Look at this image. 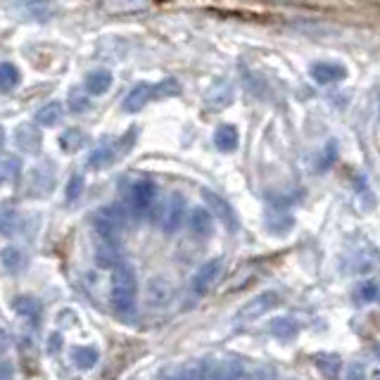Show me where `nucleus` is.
<instances>
[{
	"mask_svg": "<svg viewBox=\"0 0 380 380\" xmlns=\"http://www.w3.org/2000/svg\"><path fill=\"white\" fill-rule=\"evenodd\" d=\"M17 12L22 14L24 19H29V22L45 24L58 14V5H55L53 0H19Z\"/></svg>",
	"mask_w": 380,
	"mask_h": 380,
	"instance_id": "obj_9",
	"label": "nucleus"
},
{
	"mask_svg": "<svg viewBox=\"0 0 380 380\" xmlns=\"http://www.w3.org/2000/svg\"><path fill=\"white\" fill-rule=\"evenodd\" d=\"M19 84V69L12 62H0V93H8Z\"/></svg>",
	"mask_w": 380,
	"mask_h": 380,
	"instance_id": "obj_25",
	"label": "nucleus"
},
{
	"mask_svg": "<svg viewBox=\"0 0 380 380\" xmlns=\"http://www.w3.org/2000/svg\"><path fill=\"white\" fill-rule=\"evenodd\" d=\"M71 359H74V364L79 368H91V366H95V361H97V349L95 347H76L74 354H71Z\"/></svg>",
	"mask_w": 380,
	"mask_h": 380,
	"instance_id": "obj_27",
	"label": "nucleus"
},
{
	"mask_svg": "<svg viewBox=\"0 0 380 380\" xmlns=\"http://www.w3.org/2000/svg\"><path fill=\"white\" fill-rule=\"evenodd\" d=\"M126 195V209L131 214H147L157 200V186L150 178H136L124 190Z\"/></svg>",
	"mask_w": 380,
	"mask_h": 380,
	"instance_id": "obj_4",
	"label": "nucleus"
},
{
	"mask_svg": "<svg viewBox=\"0 0 380 380\" xmlns=\"http://www.w3.org/2000/svg\"><path fill=\"white\" fill-rule=\"evenodd\" d=\"M60 145H62L64 152H76L86 145V133L81 128H67V131L60 136Z\"/></svg>",
	"mask_w": 380,
	"mask_h": 380,
	"instance_id": "obj_24",
	"label": "nucleus"
},
{
	"mask_svg": "<svg viewBox=\"0 0 380 380\" xmlns=\"http://www.w3.org/2000/svg\"><path fill=\"white\" fill-rule=\"evenodd\" d=\"M219 274H222V259H212L207 264L200 266V271L193 278V292L195 295H207L209 287L217 283Z\"/></svg>",
	"mask_w": 380,
	"mask_h": 380,
	"instance_id": "obj_10",
	"label": "nucleus"
},
{
	"mask_svg": "<svg viewBox=\"0 0 380 380\" xmlns=\"http://www.w3.org/2000/svg\"><path fill=\"white\" fill-rule=\"evenodd\" d=\"M188 226H190V230L198 235V238H207V235H212V230H214V217L207 212V209L198 207V209L190 212Z\"/></svg>",
	"mask_w": 380,
	"mask_h": 380,
	"instance_id": "obj_15",
	"label": "nucleus"
},
{
	"mask_svg": "<svg viewBox=\"0 0 380 380\" xmlns=\"http://www.w3.org/2000/svg\"><path fill=\"white\" fill-rule=\"evenodd\" d=\"M238 366L222 361H195L176 371L171 380H235Z\"/></svg>",
	"mask_w": 380,
	"mask_h": 380,
	"instance_id": "obj_3",
	"label": "nucleus"
},
{
	"mask_svg": "<svg viewBox=\"0 0 380 380\" xmlns=\"http://www.w3.org/2000/svg\"><path fill=\"white\" fill-rule=\"evenodd\" d=\"M309 74H311V79H314L316 84L328 86V84H337V81L345 79L347 69L342 64H337V62H316V64H311Z\"/></svg>",
	"mask_w": 380,
	"mask_h": 380,
	"instance_id": "obj_11",
	"label": "nucleus"
},
{
	"mask_svg": "<svg viewBox=\"0 0 380 380\" xmlns=\"http://www.w3.org/2000/svg\"><path fill=\"white\" fill-rule=\"evenodd\" d=\"M345 380H364V368H361V364H352V366H349V373H347Z\"/></svg>",
	"mask_w": 380,
	"mask_h": 380,
	"instance_id": "obj_33",
	"label": "nucleus"
},
{
	"mask_svg": "<svg viewBox=\"0 0 380 380\" xmlns=\"http://www.w3.org/2000/svg\"><path fill=\"white\" fill-rule=\"evenodd\" d=\"M64 117V105L62 102H48L36 112V124L40 126H55L58 121H62Z\"/></svg>",
	"mask_w": 380,
	"mask_h": 380,
	"instance_id": "obj_18",
	"label": "nucleus"
},
{
	"mask_svg": "<svg viewBox=\"0 0 380 380\" xmlns=\"http://www.w3.org/2000/svg\"><path fill=\"white\" fill-rule=\"evenodd\" d=\"M136 292L138 283L133 269L128 264H119L112 276V307L124 316L131 314L136 309Z\"/></svg>",
	"mask_w": 380,
	"mask_h": 380,
	"instance_id": "obj_2",
	"label": "nucleus"
},
{
	"mask_svg": "<svg viewBox=\"0 0 380 380\" xmlns=\"http://www.w3.org/2000/svg\"><path fill=\"white\" fill-rule=\"evenodd\" d=\"M186 219V200L178 193L169 195L157 209V226L164 233H176Z\"/></svg>",
	"mask_w": 380,
	"mask_h": 380,
	"instance_id": "obj_6",
	"label": "nucleus"
},
{
	"mask_svg": "<svg viewBox=\"0 0 380 380\" xmlns=\"http://www.w3.org/2000/svg\"><path fill=\"white\" fill-rule=\"evenodd\" d=\"M14 141H17V147L22 152L36 155V152L40 150L43 138H40V131L34 124H22V126H17V131H14Z\"/></svg>",
	"mask_w": 380,
	"mask_h": 380,
	"instance_id": "obj_12",
	"label": "nucleus"
},
{
	"mask_svg": "<svg viewBox=\"0 0 380 380\" xmlns=\"http://www.w3.org/2000/svg\"><path fill=\"white\" fill-rule=\"evenodd\" d=\"M266 226H269L274 233H285L287 228L292 226V217L285 212H269L266 217Z\"/></svg>",
	"mask_w": 380,
	"mask_h": 380,
	"instance_id": "obj_28",
	"label": "nucleus"
},
{
	"mask_svg": "<svg viewBox=\"0 0 380 380\" xmlns=\"http://www.w3.org/2000/svg\"><path fill=\"white\" fill-rule=\"evenodd\" d=\"M314 364H316L318 371H321L328 380H335L337 376H340V371H342V361H340V357H337V354H331V352H326V354H316Z\"/></svg>",
	"mask_w": 380,
	"mask_h": 380,
	"instance_id": "obj_17",
	"label": "nucleus"
},
{
	"mask_svg": "<svg viewBox=\"0 0 380 380\" xmlns=\"http://www.w3.org/2000/svg\"><path fill=\"white\" fill-rule=\"evenodd\" d=\"M359 295H361L364 302H373L378 297V285L373 281H366V283L359 287Z\"/></svg>",
	"mask_w": 380,
	"mask_h": 380,
	"instance_id": "obj_31",
	"label": "nucleus"
},
{
	"mask_svg": "<svg viewBox=\"0 0 380 380\" xmlns=\"http://www.w3.org/2000/svg\"><path fill=\"white\" fill-rule=\"evenodd\" d=\"M14 311L24 318V321H32L36 323L40 318V302L36 297H29V295H22L14 300Z\"/></svg>",
	"mask_w": 380,
	"mask_h": 380,
	"instance_id": "obj_20",
	"label": "nucleus"
},
{
	"mask_svg": "<svg viewBox=\"0 0 380 380\" xmlns=\"http://www.w3.org/2000/svg\"><path fill=\"white\" fill-rule=\"evenodd\" d=\"M19 224V217L12 207H0V235H10Z\"/></svg>",
	"mask_w": 380,
	"mask_h": 380,
	"instance_id": "obj_29",
	"label": "nucleus"
},
{
	"mask_svg": "<svg viewBox=\"0 0 380 380\" xmlns=\"http://www.w3.org/2000/svg\"><path fill=\"white\" fill-rule=\"evenodd\" d=\"M136 143V131H128L126 136H121L115 143H102L97 145L88 157V167L91 169H107L110 164H115L124 152H128V147Z\"/></svg>",
	"mask_w": 380,
	"mask_h": 380,
	"instance_id": "obj_5",
	"label": "nucleus"
},
{
	"mask_svg": "<svg viewBox=\"0 0 380 380\" xmlns=\"http://www.w3.org/2000/svg\"><path fill=\"white\" fill-rule=\"evenodd\" d=\"M238 141H240L238 128L233 124H222L214 131V145L222 152H233L235 147H238Z\"/></svg>",
	"mask_w": 380,
	"mask_h": 380,
	"instance_id": "obj_16",
	"label": "nucleus"
},
{
	"mask_svg": "<svg viewBox=\"0 0 380 380\" xmlns=\"http://www.w3.org/2000/svg\"><path fill=\"white\" fill-rule=\"evenodd\" d=\"M3 147H5V128L0 126V150H3Z\"/></svg>",
	"mask_w": 380,
	"mask_h": 380,
	"instance_id": "obj_36",
	"label": "nucleus"
},
{
	"mask_svg": "<svg viewBox=\"0 0 380 380\" xmlns=\"http://www.w3.org/2000/svg\"><path fill=\"white\" fill-rule=\"evenodd\" d=\"M202 198L204 202H207V212L212 214L214 219H219L228 230H238V214H235V209L230 207L228 202L222 198V195L212 193V190H202Z\"/></svg>",
	"mask_w": 380,
	"mask_h": 380,
	"instance_id": "obj_8",
	"label": "nucleus"
},
{
	"mask_svg": "<svg viewBox=\"0 0 380 380\" xmlns=\"http://www.w3.org/2000/svg\"><path fill=\"white\" fill-rule=\"evenodd\" d=\"M8 347H10V335H8V331H5V328H0V354H3Z\"/></svg>",
	"mask_w": 380,
	"mask_h": 380,
	"instance_id": "obj_35",
	"label": "nucleus"
},
{
	"mask_svg": "<svg viewBox=\"0 0 380 380\" xmlns=\"http://www.w3.org/2000/svg\"><path fill=\"white\" fill-rule=\"evenodd\" d=\"M152 84H138V86H133L131 91L126 93L124 97V110L126 112H141L143 107L147 105V102H152V88H150Z\"/></svg>",
	"mask_w": 380,
	"mask_h": 380,
	"instance_id": "obj_14",
	"label": "nucleus"
},
{
	"mask_svg": "<svg viewBox=\"0 0 380 380\" xmlns=\"http://www.w3.org/2000/svg\"><path fill=\"white\" fill-rule=\"evenodd\" d=\"M128 217H131V212L126 209V204H110V207L97 209L93 217V228L97 238L102 240V245H115L117 248V243L121 238V230L128 224Z\"/></svg>",
	"mask_w": 380,
	"mask_h": 380,
	"instance_id": "obj_1",
	"label": "nucleus"
},
{
	"mask_svg": "<svg viewBox=\"0 0 380 380\" xmlns=\"http://www.w3.org/2000/svg\"><path fill=\"white\" fill-rule=\"evenodd\" d=\"M297 331H300V326H297V321L290 316L276 318V321L271 323V333H274L276 337H281V340H285V337H295Z\"/></svg>",
	"mask_w": 380,
	"mask_h": 380,
	"instance_id": "obj_26",
	"label": "nucleus"
},
{
	"mask_svg": "<svg viewBox=\"0 0 380 380\" xmlns=\"http://www.w3.org/2000/svg\"><path fill=\"white\" fill-rule=\"evenodd\" d=\"M0 261H3V266L8 271L17 274V271H22L24 266H27V254L19 248H5L3 252H0Z\"/></svg>",
	"mask_w": 380,
	"mask_h": 380,
	"instance_id": "obj_23",
	"label": "nucleus"
},
{
	"mask_svg": "<svg viewBox=\"0 0 380 380\" xmlns=\"http://www.w3.org/2000/svg\"><path fill=\"white\" fill-rule=\"evenodd\" d=\"M152 88V100H167V97H176L183 93V86L176 79H162L157 81Z\"/></svg>",
	"mask_w": 380,
	"mask_h": 380,
	"instance_id": "obj_22",
	"label": "nucleus"
},
{
	"mask_svg": "<svg viewBox=\"0 0 380 380\" xmlns=\"http://www.w3.org/2000/svg\"><path fill=\"white\" fill-rule=\"evenodd\" d=\"M91 107V100L84 95H71V112H86Z\"/></svg>",
	"mask_w": 380,
	"mask_h": 380,
	"instance_id": "obj_32",
	"label": "nucleus"
},
{
	"mask_svg": "<svg viewBox=\"0 0 380 380\" xmlns=\"http://www.w3.org/2000/svg\"><path fill=\"white\" fill-rule=\"evenodd\" d=\"M333 162H335V143H331V145H328V155H326V159L321 162V169H328Z\"/></svg>",
	"mask_w": 380,
	"mask_h": 380,
	"instance_id": "obj_34",
	"label": "nucleus"
},
{
	"mask_svg": "<svg viewBox=\"0 0 380 380\" xmlns=\"http://www.w3.org/2000/svg\"><path fill=\"white\" fill-rule=\"evenodd\" d=\"M281 297L276 295V292H261V295L252 297V300L248 302V305L240 307L238 311V323H250V321H257V318L266 316L274 307H278Z\"/></svg>",
	"mask_w": 380,
	"mask_h": 380,
	"instance_id": "obj_7",
	"label": "nucleus"
},
{
	"mask_svg": "<svg viewBox=\"0 0 380 380\" xmlns=\"http://www.w3.org/2000/svg\"><path fill=\"white\" fill-rule=\"evenodd\" d=\"M147 295H150V305L162 307V305H167V302L171 300L174 287L169 285L164 278H155V281H150V285H147Z\"/></svg>",
	"mask_w": 380,
	"mask_h": 380,
	"instance_id": "obj_21",
	"label": "nucleus"
},
{
	"mask_svg": "<svg viewBox=\"0 0 380 380\" xmlns=\"http://www.w3.org/2000/svg\"><path fill=\"white\" fill-rule=\"evenodd\" d=\"M84 186H86V178L81 174H74L67 183V202H76L84 193Z\"/></svg>",
	"mask_w": 380,
	"mask_h": 380,
	"instance_id": "obj_30",
	"label": "nucleus"
},
{
	"mask_svg": "<svg viewBox=\"0 0 380 380\" xmlns=\"http://www.w3.org/2000/svg\"><path fill=\"white\" fill-rule=\"evenodd\" d=\"M112 86V74L107 69H95L86 76V88H88L91 95H102L107 93Z\"/></svg>",
	"mask_w": 380,
	"mask_h": 380,
	"instance_id": "obj_19",
	"label": "nucleus"
},
{
	"mask_svg": "<svg viewBox=\"0 0 380 380\" xmlns=\"http://www.w3.org/2000/svg\"><path fill=\"white\" fill-rule=\"evenodd\" d=\"M204 100H207L209 110H224V107H228L230 102H233V84H228V81H219L217 86L209 88V93L204 95Z\"/></svg>",
	"mask_w": 380,
	"mask_h": 380,
	"instance_id": "obj_13",
	"label": "nucleus"
}]
</instances>
